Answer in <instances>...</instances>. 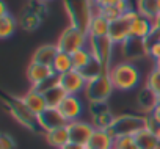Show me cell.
<instances>
[{"label":"cell","mask_w":160,"mask_h":149,"mask_svg":"<svg viewBox=\"0 0 160 149\" xmlns=\"http://www.w3.org/2000/svg\"><path fill=\"white\" fill-rule=\"evenodd\" d=\"M63 5L71 25L88 33L90 24L98 11L93 0H63Z\"/></svg>","instance_id":"obj_1"},{"label":"cell","mask_w":160,"mask_h":149,"mask_svg":"<svg viewBox=\"0 0 160 149\" xmlns=\"http://www.w3.org/2000/svg\"><path fill=\"white\" fill-rule=\"evenodd\" d=\"M108 76L113 82L115 90H119V91L135 90L141 82V72L138 66H135L132 61H127V60L115 63L108 71Z\"/></svg>","instance_id":"obj_2"},{"label":"cell","mask_w":160,"mask_h":149,"mask_svg":"<svg viewBox=\"0 0 160 149\" xmlns=\"http://www.w3.org/2000/svg\"><path fill=\"white\" fill-rule=\"evenodd\" d=\"M149 127V119L148 116H140V115H121L115 116V121L108 132L118 138V137H127L132 135L135 137L140 130Z\"/></svg>","instance_id":"obj_3"},{"label":"cell","mask_w":160,"mask_h":149,"mask_svg":"<svg viewBox=\"0 0 160 149\" xmlns=\"http://www.w3.org/2000/svg\"><path fill=\"white\" fill-rule=\"evenodd\" d=\"M87 44H88V33H85L83 30H80L74 25H68L61 32V35L57 41L58 50L66 52L69 55L75 53L80 49H85Z\"/></svg>","instance_id":"obj_4"},{"label":"cell","mask_w":160,"mask_h":149,"mask_svg":"<svg viewBox=\"0 0 160 149\" xmlns=\"http://www.w3.org/2000/svg\"><path fill=\"white\" fill-rule=\"evenodd\" d=\"M5 105L10 112V115L24 127H27L28 130L32 132H39L41 130V126H39V121H38V116L30 112L27 108V105L22 102L21 97H11V99H5Z\"/></svg>","instance_id":"obj_5"},{"label":"cell","mask_w":160,"mask_h":149,"mask_svg":"<svg viewBox=\"0 0 160 149\" xmlns=\"http://www.w3.org/2000/svg\"><path fill=\"white\" fill-rule=\"evenodd\" d=\"M113 90H115L113 82L108 76V72H105L101 77H98L94 80H90L87 83V88H85L83 94L90 102H107V99L112 96Z\"/></svg>","instance_id":"obj_6"},{"label":"cell","mask_w":160,"mask_h":149,"mask_svg":"<svg viewBox=\"0 0 160 149\" xmlns=\"http://www.w3.org/2000/svg\"><path fill=\"white\" fill-rule=\"evenodd\" d=\"M115 44L110 41L108 36H102V38H93L88 36V49L91 50L93 57L105 67V71H110V67L113 66V50H115Z\"/></svg>","instance_id":"obj_7"},{"label":"cell","mask_w":160,"mask_h":149,"mask_svg":"<svg viewBox=\"0 0 160 149\" xmlns=\"http://www.w3.org/2000/svg\"><path fill=\"white\" fill-rule=\"evenodd\" d=\"M138 16V11L135 8L126 11L119 19L110 22V32H108V38L115 46H121L124 44L129 38H130V22Z\"/></svg>","instance_id":"obj_8"},{"label":"cell","mask_w":160,"mask_h":149,"mask_svg":"<svg viewBox=\"0 0 160 149\" xmlns=\"http://www.w3.org/2000/svg\"><path fill=\"white\" fill-rule=\"evenodd\" d=\"M58 83L60 87L66 91L68 96H80L85 93V88H87V79L82 76L80 71H69L63 76H58Z\"/></svg>","instance_id":"obj_9"},{"label":"cell","mask_w":160,"mask_h":149,"mask_svg":"<svg viewBox=\"0 0 160 149\" xmlns=\"http://www.w3.org/2000/svg\"><path fill=\"white\" fill-rule=\"evenodd\" d=\"M68 130H69L71 143L87 146V143L90 141V138L94 133L96 127L93 126V122H88V121H83V119H77V121L68 122Z\"/></svg>","instance_id":"obj_10"},{"label":"cell","mask_w":160,"mask_h":149,"mask_svg":"<svg viewBox=\"0 0 160 149\" xmlns=\"http://www.w3.org/2000/svg\"><path fill=\"white\" fill-rule=\"evenodd\" d=\"M53 77H57V74H55L52 66L30 61V64L27 67V79L32 83V88H38Z\"/></svg>","instance_id":"obj_11"},{"label":"cell","mask_w":160,"mask_h":149,"mask_svg":"<svg viewBox=\"0 0 160 149\" xmlns=\"http://www.w3.org/2000/svg\"><path fill=\"white\" fill-rule=\"evenodd\" d=\"M58 110L61 112V115L64 116L68 122H72L77 119H82L85 105H83V101L80 99V96H66L61 105L58 107Z\"/></svg>","instance_id":"obj_12"},{"label":"cell","mask_w":160,"mask_h":149,"mask_svg":"<svg viewBox=\"0 0 160 149\" xmlns=\"http://www.w3.org/2000/svg\"><path fill=\"white\" fill-rule=\"evenodd\" d=\"M121 47H122V53L127 58V61L149 57V41L148 39L129 38L124 44H121Z\"/></svg>","instance_id":"obj_13"},{"label":"cell","mask_w":160,"mask_h":149,"mask_svg":"<svg viewBox=\"0 0 160 149\" xmlns=\"http://www.w3.org/2000/svg\"><path fill=\"white\" fill-rule=\"evenodd\" d=\"M38 121H39L41 130H42L44 133L49 132V130H53V129L68 126V121L64 119V116L61 115V112H60L58 108H52V107H47V108L38 116Z\"/></svg>","instance_id":"obj_14"},{"label":"cell","mask_w":160,"mask_h":149,"mask_svg":"<svg viewBox=\"0 0 160 149\" xmlns=\"http://www.w3.org/2000/svg\"><path fill=\"white\" fill-rule=\"evenodd\" d=\"M22 102L27 105V108L30 112H33L36 116H39L46 108H47V102H46V97L41 91L35 90V88H30L22 97Z\"/></svg>","instance_id":"obj_15"},{"label":"cell","mask_w":160,"mask_h":149,"mask_svg":"<svg viewBox=\"0 0 160 149\" xmlns=\"http://www.w3.org/2000/svg\"><path fill=\"white\" fill-rule=\"evenodd\" d=\"M154 32V24L151 19L138 14L130 22V38H140V39H149Z\"/></svg>","instance_id":"obj_16"},{"label":"cell","mask_w":160,"mask_h":149,"mask_svg":"<svg viewBox=\"0 0 160 149\" xmlns=\"http://www.w3.org/2000/svg\"><path fill=\"white\" fill-rule=\"evenodd\" d=\"M113 146H115V137L108 130L96 129L90 141L87 143L85 149H113Z\"/></svg>","instance_id":"obj_17"},{"label":"cell","mask_w":160,"mask_h":149,"mask_svg":"<svg viewBox=\"0 0 160 149\" xmlns=\"http://www.w3.org/2000/svg\"><path fill=\"white\" fill-rule=\"evenodd\" d=\"M137 102H138V107L146 112V113H152V110L158 105L160 102V97L157 96V93H154L151 88H148L146 85L138 91V96H137Z\"/></svg>","instance_id":"obj_18"},{"label":"cell","mask_w":160,"mask_h":149,"mask_svg":"<svg viewBox=\"0 0 160 149\" xmlns=\"http://www.w3.org/2000/svg\"><path fill=\"white\" fill-rule=\"evenodd\" d=\"M44 135H46V141H47L52 147H57V149H63L68 143H71V137H69L68 126L58 127V129H53V130H49V132H46Z\"/></svg>","instance_id":"obj_19"},{"label":"cell","mask_w":160,"mask_h":149,"mask_svg":"<svg viewBox=\"0 0 160 149\" xmlns=\"http://www.w3.org/2000/svg\"><path fill=\"white\" fill-rule=\"evenodd\" d=\"M108 32H110V21L107 17H104L99 10L96 11L91 24H90V28H88V36H93V38H102V36H108Z\"/></svg>","instance_id":"obj_20"},{"label":"cell","mask_w":160,"mask_h":149,"mask_svg":"<svg viewBox=\"0 0 160 149\" xmlns=\"http://www.w3.org/2000/svg\"><path fill=\"white\" fill-rule=\"evenodd\" d=\"M58 53V47L57 44H44L41 47H38L32 57V61L35 63H41V64H47V66H52L55 57Z\"/></svg>","instance_id":"obj_21"},{"label":"cell","mask_w":160,"mask_h":149,"mask_svg":"<svg viewBox=\"0 0 160 149\" xmlns=\"http://www.w3.org/2000/svg\"><path fill=\"white\" fill-rule=\"evenodd\" d=\"M44 97H46V102H47V107H52V108H58L61 105V102L64 101V97L68 96L66 91L60 87V83L57 82L53 87L47 88L44 93Z\"/></svg>","instance_id":"obj_22"},{"label":"cell","mask_w":160,"mask_h":149,"mask_svg":"<svg viewBox=\"0 0 160 149\" xmlns=\"http://www.w3.org/2000/svg\"><path fill=\"white\" fill-rule=\"evenodd\" d=\"M135 140H137V144H138L140 149H155V146L158 143V138L151 127L140 130L135 135Z\"/></svg>","instance_id":"obj_23"},{"label":"cell","mask_w":160,"mask_h":149,"mask_svg":"<svg viewBox=\"0 0 160 149\" xmlns=\"http://www.w3.org/2000/svg\"><path fill=\"white\" fill-rule=\"evenodd\" d=\"M133 8L138 11V14L154 21L158 16V5L157 0H135Z\"/></svg>","instance_id":"obj_24"},{"label":"cell","mask_w":160,"mask_h":149,"mask_svg":"<svg viewBox=\"0 0 160 149\" xmlns=\"http://www.w3.org/2000/svg\"><path fill=\"white\" fill-rule=\"evenodd\" d=\"M52 67H53L57 76H63V74L72 71L74 69V66H72V55L58 50V53H57V57H55V60L52 63Z\"/></svg>","instance_id":"obj_25"},{"label":"cell","mask_w":160,"mask_h":149,"mask_svg":"<svg viewBox=\"0 0 160 149\" xmlns=\"http://www.w3.org/2000/svg\"><path fill=\"white\" fill-rule=\"evenodd\" d=\"M80 72H82V76L87 79V82H90V80H94V79L101 77L102 74H105V72H108V71H105V67L93 57V60L88 63V66L83 67Z\"/></svg>","instance_id":"obj_26"},{"label":"cell","mask_w":160,"mask_h":149,"mask_svg":"<svg viewBox=\"0 0 160 149\" xmlns=\"http://www.w3.org/2000/svg\"><path fill=\"white\" fill-rule=\"evenodd\" d=\"M18 28V21L13 14H5L0 17V38L2 39H7L10 38Z\"/></svg>","instance_id":"obj_27"},{"label":"cell","mask_w":160,"mask_h":149,"mask_svg":"<svg viewBox=\"0 0 160 149\" xmlns=\"http://www.w3.org/2000/svg\"><path fill=\"white\" fill-rule=\"evenodd\" d=\"M91 60H93V53L88 47L80 49L75 53H72V66L75 71H82L83 67H87Z\"/></svg>","instance_id":"obj_28"},{"label":"cell","mask_w":160,"mask_h":149,"mask_svg":"<svg viewBox=\"0 0 160 149\" xmlns=\"http://www.w3.org/2000/svg\"><path fill=\"white\" fill-rule=\"evenodd\" d=\"M113 121H115V116L112 115V112H108V113H104V115L94 116L91 122H93V126H94L96 129H104V130H108V129L112 127Z\"/></svg>","instance_id":"obj_29"},{"label":"cell","mask_w":160,"mask_h":149,"mask_svg":"<svg viewBox=\"0 0 160 149\" xmlns=\"http://www.w3.org/2000/svg\"><path fill=\"white\" fill-rule=\"evenodd\" d=\"M113 149H140V147L137 144L135 137L127 135V137H118V138H115Z\"/></svg>","instance_id":"obj_30"},{"label":"cell","mask_w":160,"mask_h":149,"mask_svg":"<svg viewBox=\"0 0 160 149\" xmlns=\"http://www.w3.org/2000/svg\"><path fill=\"white\" fill-rule=\"evenodd\" d=\"M144 85H146L148 88H151L154 93H157V96L160 97V72L155 71V69H152V71L148 74Z\"/></svg>","instance_id":"obj_31"},{"label":"cell","mask_w":160,"mask_h":149,"mask_svg":"<svg viewBox=\"0 0 160 149\" xmlns=\"http://www.w3.org/2000/svg\"><path fill=\"white\" fill-rule=\"evenodd\" d=\"M38 25H39V17H38V14L35 11H28V13L24 14V17H22V27L25 30H35Z\"/></svg>","instance_id":"obj_32"},{"label":"cell","mask_w":160,"mask_h":149,"mask_svg":"<svg viewBox=\"0 0 160 149\" xmlns=\"http://www.w3.org/2000/svg\"><path fill=\"white\" fill-rule=\"evenodd\" d=\"M99 10V13L104 16V17H107L110 22H113V21H116V19H119L121 16H122V13L116 8V7H105V8H98Z\"/></svg>","instance_id":"obj_33"},{"label":"cell","mask_w":160,"mask_h":149,"mask_svg":"<svg viewBox=\"0 0 160 149\" xmlns=\"http://www.w3.org/2000/svg\"><path fill=\"white\" fill-rule=\"evenodd\" d=\"M108 112H110V107L107 102H90V113L93 118L104 115V113H108Z\"/></svg>","instance_id":"obj_34"},{"label":"cell","mask_w":160,"mask_h":149,"mask_svg":"<svg viewBox=\"0 0 160 149\" xmlns=\"http://www.w3.org/2000/svg\"><path fill=\"white\" fill-rule=\"evenodd\" d=\"M149 57H151L155 63L160 61V39L149 42Z\"/></svg>","instance_id":"obj_35"},{"label":"cell","mask_w":160,"mask_h":149,"mask_svg":"<svg viewBox=\"0 0 160 149\" xmlns=\"http://www.w3.org/2000/svg\"><path fill=\"white\" fill-rule=\"evenodd\" d=\"M148 119H149V127H151V129H154L155 126H160V102H158V105L152 110V113L148 116Z\"/></svg>","instance_id":"obj_36"},{"label":"cell","mask_w":160,"mask_h":149,"mask_svg":"<svg viewBox=\"0 0 160 149\" xmlns=\"http://www.w3.org/2000/svg\"><path fill=\"white\" fill-rule=\"evenodd\" d=\"M14 147H16V141L8 133H3L0 137V149H14Z\"/></svg>","instance_id":"obj_37"},{"label":"cell","mask_w":160,"mask_h":149,"mask_svg":"<svg viewBox=\"0 0 160 149\" xmlns=\"http://www.w3.org/2000/svg\"><path fill=\"white\" fill-rule=\"evenodd\" d=\"M63 149H85V146L82 144H77V143H68Z\"/></svg>","instance_id":"obj_38"},{"label":"cell","mask_w":160,"mask_h":149,"mask_svg":"<svg viewBox=\"0 0 160 149\" xmlns=\"http://www.w3.org/2000/svg\"><path fill=\"white\" fill-rule=\"evenodd\" d=\"M5 14H8V10H7V5H5V2L2 0V2H0V17H2V16H5Z\"/></svg>","instance_id":"obj_39"},{"label":"cell","mask_w":160,"mask_h":149,"mask_svg":"<svg viewBox=\"0 0 160 149\" xmlns=\"http://www.w3.org/2000/svg\"><path fill=\"white\" fill-rule=\"evenodd\" d=\"M152 130H154V132H155V135H157V138H158V140H160V126H155V127H154V129H152Z\"/></svg>","instance_id":"obj_40"},{"label":"cell","mask_w":160,"mask_h":149,"mask_svg":"<svg viewBox=\"0 0 160 149\" xmlns=\"http://www.w3.org/2000/svg\"><path fill=\"white\" fill-rule=\"evenodd\" d=\"M154 69H155V71H158V72H160V61H157V63H155V64H154Z\"/></svg>","instance_id":"obj_41"},{"label":"cell","mask_w":160,"mask_h":149,"mask_svg":"<svg viewBox=\"0 0 160 149\" xmlns=\"http://www.w3.org/2000/svg\"><path fill=\"white\" fill-rule=\"evenodd\" d=\"M157 5H158V16H160V0H157Z\"/></svg>","instance_id":"obj_42"},{"label":"cell","mask_w":160,"mask_h":149,"mask_svg":"<svg viewBox=\"0 0 160 149\" xmlns=\"http://www.w3.org/2000/svg\"><path fill=\"white\" fill-rule=\"evenodd\" d=\"M155 149H160V140H158V143H157V146H155Z\"/></svg>","instance_id":"obj_43"},{"label":"cell","mask_w":160,"mask_h":149,"mask_svg":"<svg viewBox=\"0 0 160 149\" xmlns=\"http://www.w3.org/2000/svg\"><path fill=\"white\" fill-rule=\"evenodd\" d=\"M39 2H50V0H39Z\"/></svg>","instance_id":"obj_44"}]
</instances>
